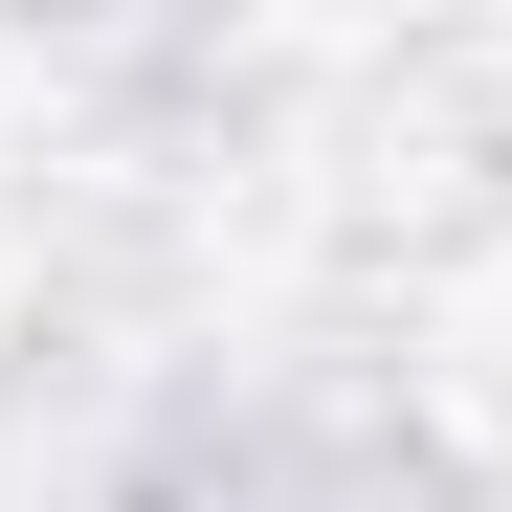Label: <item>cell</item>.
<instances>
[{"label":"cell","instance_id":"1","mask_svg":"<svg viewBox=\"0 0 512 512\" xmlns=\"http://www.w3.org/2000/svg\"><path fill=\"white\" fill-rule=\"evenodd\" d=\"M134 512H446V468L357 401H223L134 468Z\"/></svg>","mask_w":512,"mask_h":512}]
</instances>
